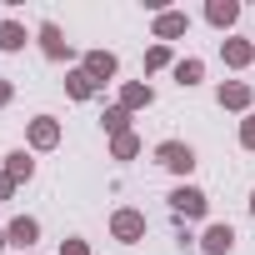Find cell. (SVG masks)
Returning a JSON list of instances; mask_svg holds the SVG:
<instances>
[{
    "instance_id": "9a60e30c",
    "label": "cell",
    "mask_w": 255,
    "mask_h": 255,
    "mask_svg": "<svg viewBox=\"0 0 255 255\" xmlns=\"http://www.w3.org/2000/svg\"><path fill=\"white\" fill-rule=\"evenodd\" d=\"M100 125L110 130V140H115V135H130V110H125V105H110V110L100 115Z\"/></svg>"
},
{
    "instance_id": "3957f363",
    "label": "cell",
    "mask_w": 255,
    "mask_h": 255,
    "mask_svg": "<svg viewBox=\"0 0 255 255\" xmlns=\"http://www.w3.org/2000/svg\"><path fill=\"white\" fill-rule=\"evenodd\" d=\"M110 235L125 240V245H135V240L145 235V215H140V210H115V215H110Z\"/></svg>"
},
{
    "instance_id": "4316f807",
    "label": "cell",
    "mask_w": 255,
    "mask_h": 255,
    "mask_svg": "<svg viewBox=\"0 0 255 255\" xmlns=\"http://www.w3.org/2000/svg\"><path fill=\"white\" fill-rule=\"evenodd\" d=\"M30 255H35V250H30Z\"/></svg>"
},
{
    "instance_id": "8992f818",
    "label": "cell",
    "mask_w": 255,
    "mask_h": 255,
    "mask_svg": "<svg viewBox=\"0 0 255 255\" xmlns=\"http://www.w3.org/2000/svg\"><path fill=\"white\" fill-rule=\"evenodd\" d=\"M35 235H40V225H35L30 215H15V220H10V230H5V240H10V245H20L25 255L35 250Z\"/></svg>"
},
{
    "instance_id": "30bf717a",
    "label": "cell",
    "mask_w": 255,
    "mask_h": 255,
    "mask_svg": "<svg viewBox=\"0 0 255 255\" xmlns=\"http://www.w3.org/2000/svg\"><path fill=\"white\" fill-rule=\"evenodd\" d=\"M205 20L220 25V30H230V25L240 20V5H235V0H210V5H205Z\"/></svg>"
},
{
    "instance_id": "e0dca14e",
    "label": "cell",
    "mask_w": 255,
    "mask_h": 255,
    "mask_svg": "<svg viewBox=\"0 0 255 255\" xmlns=\"http://www.w3.org/2000/svg\"><path fill=\"white\" fill-rule=\"evenodd\" d=\"M20 45H25V25L0 20V50H20Z\"/></svg>"
},
{
    "instance_id": "52a82bcc",
    "label": "cell",
    "mask_w": 255,
    "mask_h": 255,
    "mask_svg": "<svg viewBox=\"0 0 255 255\" xmlns=\"http://www.w3.org/2000/svg\"><path fill=\"white\" fill-rule=\"evenodd\" d=\"M185 25H190V20H185V10H160V15H155V40L165 45V40L185 35Z\"/></svg>"
},
{
    "instance_id": "ffe728a7",
    "label": "cell",
    "mask_w": 255,
    "mask_h": 255,
    "mask_svg": "<svg viewBox=\"0 0 255 255\" xmlns=\"http://www.w3.org/2000/svg\"><path fill=\"white\" fill-rule=\"evenodd\" d=\"M170 65V45H150L145 50V70H165Z\"/></svg>"
},
{
    "instance_id": "5b68a950",
    "label": "cell",
    "mask_w": 255,
    "mask_h": 255,
    "mask_svg": "<svg viewBox=\"0 0 255 255\" xmlns=\"http://www.w3.org/2000/svg\"><path fill=\"white\" fill-rule=\"evenodd\" d=\"M40 50H45L50 60H70V40L60 35V25H55V20H45V25H40Z\"/></svg>"
},
{
    "instance_id": "8fae6325",
    "label": "cell",
    "mask_w": 255,
    "mask_h": 255,
    "mask_svg": "<svg viewBox=\"0 0 255 255\" xmlns=\"http://www.w3.org/2000/svg\"><path fill=\"white\" fill-rule=\"evenodd\" d=\"M150 100H155V90H150V85H140V80L120 85V105H125V110H145Z\"/></svg>"
},
{
    "instance_id": "484cf974",
    "label": "cell",
    "mask_w": 255,
    "mask_h": 255,
    "mask_svg": "<svg viewBox=\"0 0 255 255\" xmlns=\"http://www.w3.org/2000/svg\"><path fill=\"white\" fill-rule=\"evenodd\" d=\"M250 210H255V190H250Z\"/></svg>"
},
{
    "instance_id": "4fadbf2b",
    "label": "cell",
    "mask_w": 255,
    "mask_h": 255,
    "mask_svg": "<svg viewBox=\"0 0 255 255\" xmlns=\"http://www.w3.org/2000/svg\"><path fill=\"white\" fill-rule=\"evenodd\" d=\"M85 75H90V80H110V75H115V55H110V50H90V55H85Z\"/></svg>"
},
{
    "instance_id": "ac0fdd59",
    "label": "cell",
    "mask_w": 255,
    "mask_h": 255,
    "mask_svg": "<svg viewBox=\"0 0 255 255\" xmlns=\"http://www.w3.org/2000/svg\"><path fill=\"white\" fill-rule=\"evenodd\" d=\"M110 150H115V160H135L140 155V135H115Z\"/></svg>"
},
{
    "instance_id": "603a6c76",
    "label": "cell",
    "mask_w": 255,
    "mask_h": 255,
    "mask_svg": "<svg viewBox=\"0 0 255 255\" xmlns=\"http://www.w3.org/2000/svg\"><path fill=\"white\" fill-rule=\"evenodd\" d=\"M10 195H15V180H10L5 170H0V200H10Z\"/></svg>"
},
{
    "instance_id": "44dd1931",
    "label": "cell",
    "mask_w": 255,
    "mask_h": 255,
    "mask_svg": "<svg viewBox=\"0 0 255 255\" xmlns=\"http://www.w3.org/2000/svg\"><path fill=\"white\" fill-rule=\"evenodd\" d=\"M240 145H245V150H255V110L240 120Z\"/></svg>"
},
{
    "instance_id": "5bb4252c",
    "label": "cell",
    "mask_w": 255,
    "mask_h": 255,
    "mask_svg": "<svg viewBox=\"0 0 255 255\" xmlns=\"http://www.w3.org/2000/svg\"><path fill=\"white\" fill-rule=\"evenodd\" d=\"M65 90H70V100H90V95L100 90V80H90V75H85V65H80V70H70V75H65Z\"/></svg>"
},
{
    "instance_id": "277c9868",
    "label": "cell",
    "mask_w": 255,
    "mask_h": 255,
    "mask_svg": "<svg viewBox=\"0 0 255 255\" xmlns=\"http://www.w3.org/2000/svg\"><path fill=\"white\" fill-rule=\"evenodd\" d=\"M30 145L35 150H55L60 145V120L55 115H35L30 120Z\"/></svg>"
},
{
    "instance_id": "7402d4cb",
    "label": "cell",
    "mask_w": 255,
    "mask_h": 255,
    "mask_svg": "<svg viewBox=\"0 0 255 255\" xmlns=\"http://www.w3.org/2000/svg\"><path fill=\"white\" fill-rule=\"evenodd\" d=\"M60 255H90L85 240H60Z\"/></svg>"
},
{
    "instance_id": "d4e9b609",
    "label": "cell",
    "mask_w": 255,
    "mask_h": 255,
    "mask_svg": "<svg viewBox=\"0 0 255 255\" xmlns=\"http://www.w3.org/2000/svg\"><path fill=\"white\" fill-rule=\"evenodd\" d=\"M5 245H10V240H5V230H0V250H5Z\"/></svg>"
},
{
    "instance_id": "7c38bea8",
    "label": "cell",
    "mask_w": 255,
    "mask_h": 255,
    "mask_svg": "<svg viewBox=\"0 0 255 255\" xmlns=\"http://www.w3.org/2000/svg\"><path fill=\"white\" fill-rule=\"evenodd\" d=\"M220 55H225V65L245 70V65L255 60V45H250V40H225V45H220Z\"/></svg>"
},
{
    "instance_id": "ba28073f",
    "label": "cell",
    "mask_w": 255,
    "mask_h": 255,
    "mask_svg": "<svg viewBox=\"0 0 255 255\" xmlns=\"http://www.w3.org/2000/svg\"><path fill=\"white\" fill-rule=\"evenodd\" d=\"M250 100H255V90H250L245 80H230V85H220V105H225V110H250Z\"/></svg>"
},
{
    "instance_id": "9c48e42d",
    "label": "cell",
    "mask_w": 255,
    "mask_h": 255,
    "mask_svg": "<svg viewBox=\"0 0 255 255\" xmlns=\"http://www.w3.org/2000/svg\"><path fill=\"white\" fill-rule=\"evenodd\" d=\"M200 245H205V255H225V250L235 245V230H230V225H205Z\"/></svg>"
},
{
    "instance_id": "d6986e66",
    "label": "cell",
    "mask_w": 255,
    "mask_h": 255,
    "mask_svg": "<svg viewBox=\"0 0 255 255\" xmlns=\"http://www.w3.org/2000/svg\"><path fill=\"white\" fill-rule=\"evenodd\" d=\"M200 75H205L200 60H180V65H175V80H180V85H200Z\"/></svg>"
},
{
    "instance_id": "cb8c5ba5",
    "label": "cell",
    "mask_w": 255,
    "mask_h": 255,
    "mask_svg": "<svg viewBox=\"0 0 255 255\" xmlns=\"http://www.w3.org/2000/svg\"><path fill=\"white\" fill-rule=\"evenodd\" d=\"M10 95H15V85H10V80H0V110L10 105Z\"/></svg>"
},
{
    "instance_id": "2e32d148",
    "label": "cell",
    "mask_w": 255,
    "mask_h": 255,
    "mask_svg": "<svg viewBox=\"0 0 255 255\" xmlns=\"http://www.w3.org/2000/svg\"><path fill=\"white\" fill-rule=\"evenodd\" d=\"M5 175L20 185V180H30V175H35V160H30L25 150H10V155H5Z\"/></svg>"
},
{
    "instance_id": "7a4b0ae2",
    "label": "cell",
    "mask_w": 255,
    "mask_h": 255,
    "mask_svg": "<svg viewBox=\"0 0 255 255\" xmlns=\"http://www.w3.org/2000/svg\"><path fill=\"white\" fill-rule=\"evenodd\" d=\"M205 205H210V200H205V190H195V185H175V190H170V210H175V215L200 220V215H205Z\"/></svg>"
},
{
    "instance_id": "6da1fadb",
    "label": "cell",
    "mask_w": 255,
    "mask_h": 255,
    "mask_svg": "<svg viewBox=\"0 0 255 255\" xmlns=\"http://www.w3.org/2000/svg\"><path fill=\"white\" fill-rule=\"evenodd\" d=\"M155 160H160L165 170H175V175H190V170H195V150H190L185 140H160V145H155Z\"/></svg>"
}]
</instances>
